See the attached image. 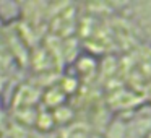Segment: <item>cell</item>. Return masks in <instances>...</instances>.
I'll list each match as a JSON object with an SVG mask.
<instances>
[{
	"label": "cell",
	"mask_w": 151,
	"mask_h": 138,
	"mask_svg": "<svg viewBox=\"0 0 151 138\" xmlns=\"http://www.w3.org/2000/svg\"><path fill=\"white\" fill-rule=\"evenodd\" d=\"M145 138H151V132H150V133H148V135H146V137H145Z\"/></svg>",
	"instance_id": "6da1fadb"
}]
</instances>
